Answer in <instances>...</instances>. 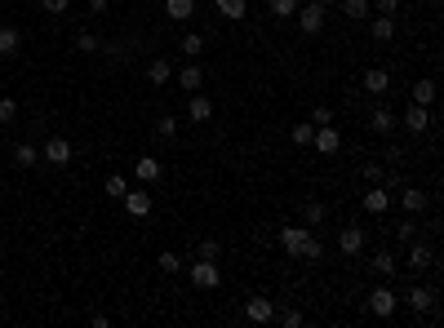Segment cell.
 <instances>
[{
	"instance_id": "6da1fadb",
	"label": "cell",
	"mask_w": 444,
	"mask_h": 328,
	"mask_svg": "<svg viewBox=\"0 0 444 328\" xmlns=\"http://www.w3.org/2000/svg\"><path fill=\"white\" fill-rule=\"evenodd\" d=\"M436 297H440V288H436V284H418V279L400 293V302H404L413 315H431V320H440V302H436Z\"/></svg>"
},
{
	"instance_id": "7a4b0ae2",
	"label": "cell",
	"mask_w": 444,
	"mask_h": 328,
	"mask_svg": "<svg viewBox=\"0 0 444 328\" xmlns=\"http://www.w3.org/2000/svg\"><path fill=\"white\" fill-rule=\"evenodd\" d=\"M187 275H191V284L200 288V293H213V288L222 284V271H218V262H205V258H196L187 266Z\"/></svg>"
},
{
	"instance_id": "3957f363",
	"label": "cell",
	"mask_w": 444,
	"mask_h": 328,
	"mask_svg": "<svg viewBox=\"0 0 444 328\" xmlns=\"http://www.w3.org/2000/svg\"><path fill=\"white\" fill-rule=\"evenodd\" d=\"M395 306H400V293H395V288L387 284V279H378V288L369 293V311H374L378 320H391V315H395Z\"/></svg>"
},
{
	"instance_id": "277c9868",
	"label": "cell",
	"mask_w": 444,
	"mask_h": 328,
	"mask_svg": "<svg viewBox=\"0 0 444 328\" xmlns=\"http://www.w3.org/2000/svg\"><path fill=\"white\" fill-rule=\"evenodd\" d=\"M298 27H303L307 36H316V31H325V18H329V9L320 5V0H307V5H298Z\"/></svg>"
},
{
	"instance_id": "5b68a950",
	"label": "cell",
	"mask_w": 444,
	"mask_h": 328,
	"mask_svg": "<svg viewBox=\"0 0 444 328\" xmlns=\"http://www.w3.org/2000/svg\"><path fill=\"white\" fill-rule=\"evenodd\" d=\"M307 244H311V226H280V249L289 253V258L303 262Z\"/></svg>"
},
{
	"instance_id": "8992f818",
	"label": "cell",
	"mask_w": 444,
	"mask_h": 328,
	"mask_svg": "<svg viewBox=\"0 0 444 328\" xmlns=\"http://www.w3.org/2000/svg\"><path fill=\"white\" fill-rule=\"evenodd\" d=\"M311 151L316 155H338L342 151V133L333 125H316V133H311Z\"/></svg>"
},
{
	"instance_id": "52a82bcc",
	"label": "cell",
	"mask_w": 444,
	"mask_h": 328,
	"mask_svg": "<svg viewBox=\"0 0 444 328\" xmlns=\"http://www.w3.org/2000/svg\"><path fill=\"white\" fill-rule=\"evenodd\" d=\"M404 266H409L413 275L431 271V266H436V249H431V244H422V240H409V258H404Z\"/></svg>"
},
{
	"instance_id": "ba28073f",
	"label": "cell",
	"mask_w": 444,
	"mask_h": 328,
	"mask_svg": "<svg viewBox=\"0 0 444 328\" xmlns=\"http://www.w3.org/2000/svg\"><path fill=\"white\" fill-rule=\"evenodd\" d=\"M40 160L54 164V169H67V164H71V142H67V138H49V142L40 147Z\"/></svg>"
},
{
	"instance_id": "9c48e42d",
	"label": "cell",
	"mask_w": 444,
	"mask_h": 328,
	"mask_svg": "<svg viewBox=\"0 0 444 328\" xmlns=\"http://www.w3.org/2000/svg\"><path fill=\"white\" fill-rule=\"evenodd\" d=\"M360 204H365V213H374V217H382V213L391 209V191L382 187V182H374V187L365 191V200H360Z\"/></svg>"
},
{
	"instance_id": "30bf717a",
	"label": "cell",
	"mask_w": 444,
	"mask_h": 328,
	"mask_svg": "<svg viewBox=\"0 0 444 328\" xmlns=\"http://www.w3.org/2000/svg\"><path fill=\"white\" fill-rule=\"evenodd\" d=\"M395 125H400V116H395L387 102H378L374 111H369V129H374V133H382V138H387V133H395Z\"/></svg>"
},
{
	"instance_id": "8fae6325",
	"label": "cell",
	"mask_w": 444,
	"mask_h": 328,
	"mask_svg": "<svg viewBox=\"0 0 444 328\" xmlns=\"http://www.w3.org/2000/svg\"><path fill=\"white\" fill-rule=\"evenodd\" d=\"M395 271H400V262H395L391 249H378L374 258H369V275H374V279H391Z\"/></svg>"
},
{
	"instance_id": "7c38bea8",
	"label": "cell",
	"mask_w": 444,
	"mask_h": 328,
	"mask_svg": "<svg viewBox=\"0 0 444 328\" xmlns=\"http://www.w3.org/2000/svg\"><path fill=\"white\" fill-rule=\"evenodd\" d=\"M365 93H374V98H387V89H391V71L387 67H369L365 71V84H360Z\"/></svg>"
},
{
	"instance_id": "4fadbf2b",
	"label": "cell",
	"mask_w": 444,
	"mask_h": 328,
	"mask_svg": "<svg viewBox=\"0 0 444 328\" xmlns=\"http://www.w3.org/2000/svg\"><path fill=\"white\" fill-rule=\"evenodd\" d=\"M400 125L409 129L413 138H418V133H427V129H431V107H418V102H409V111L400 116Z\"/></svg>"
},
{
	"instance_id": "5bb4252c",
	"label": "cell",
	"mask_w": 444,
	"mask_h": 328,
	"mask_svg": "<svg viewBox=\"0 0 444 328\" xmlns=\"http://www.w3.org/2000/svg\"><path fill=\"white\" fill-rule=\"evenodd\" d=\"M338 249H342V258H360L365 253V226H342Z\"/></svg>"
},
{
	"instance_id": "9a60e30c",
	"label": "cell",
	"mask_w": 444,
	"mask_h": 328,
	"mask_svg": "<svg viewBox=\"0 0 444 328\" xmlns=\"http://www.w3.org/2000/svg\"><path fill=\"white\" fill-rule=\"evenodd\" d=\"M120 204H125L129 217H147V213H151V191H134V187H129Z\"/></svg>"
},
{
	"instance_id": "2e32d148",
	"label": "cell",
	"mask_w": 444,
	"mask_h": 328,
	"mask_svg": "<svg viewBox=\"0 0 444 328\" xmlns=\"http://www.w3.org/2000/svg\"><path fill=\"white\" fill-rule=\"evenodd\" d=\"M160 173H164V169H160V160H155V155H138V160H134V178L142 182V187L160 182Z\"/></svg>"
},
{
	"instance_id": "e0dca14e",
	"label": "cell",
	"mask_w": 444,
	"mask_h": 328,
	"mask_svg": "<svg viewBox=\"0 0 444 328\" xmlns=\"http://www.w3.org/2000/svg\"><path fill=\"white\" fill-rule=\"evenodd\" d=\"M245 315H249L254 324H271V320H275V302H271V297H249V302H245Z\"/></svg>"
},
{
	"instance_id": "ac0fdd59",
	"label": "cell",
	"mask_w": 444,
	"mask_h": 328,
	"mask_svg": "<svg viewBox=\"0 0 444 328\" xmlns=\"http://www.w3.org/2000/svg\"><path fill=\"white\" fill-rule=\"evenodd\" d=\"M178 89L200 93V89H205V67H200V63H187L183 71H178Z\"/></svg>"
},
{
	"instance_id": "d6986e66",
	"label": "cell",
	"mask_w": 444,
	"mask_h": 328,
	"mask_svg": "<svg viewBox=\"0 0 444 328\" xmlns=\"http://www.w3.org/2000/svg\"><path fill=\"white\" fill-rule=\"evenodd\" d=\"M369 36H374L378 45H391V40H395V18H387V14H378L374 22H369Z\"/></svg>"
},
{
	"instance_id": "ffe728a7",
	"label": "cell",
	"mask_w": 444,
	"mask_h": 328,
	"mask_svg": "<svg viewBox=\"0 0 444 328\" xmlns=\"http://www.w3.org/2000/svg\"><path fill=\"white\" fill-rule=\"evenodd\" d=\"M187 116L196 120V125H205V120H213V102L205 98V93H191V102H187Z\"/></svg>"
},
{
	"instance_id": "44dd1931",
	"label": "cell",
	"mask_w": 444,
	"mask_h": 328,
	"mask_svg": "<svg viewBox=\"0 0 444 328\" xmlns=\"http://www.w3.org/2000/svg\"><path fill=\"white\" fill-rule=\"evenodd\" d=\"M427 204H431V196H427V191H418V187H404V196H400V209H404V213H422Z\"/></svg>"
},
{
	"instance_id": "7402d4cb",
	"label": "cell",
	"mask_w": 444,
	"mask_h": 328,
	"mask_svg": "<svg viewBox=\"0 0 444 328\" xmlns=\"http://www.w3.org/2000/svg\"><path fill=\"white\" fill-rule=\"evenodd\" d=\"M22 49V31L18 27H0V58H14Z\"/></svg>"
},
{
	"instance_id": "603a6c76",
	"label": "cell",
	"mask_w": 444,
	"mask_h": 328,
	"mask_svg": "<svg viewBox=\"0 0 444 328\" xmlns=\"http://www.w3.org/2000/svg\"><path fill=\"white\" fill-rule=\"evenodd\" d=\"M147 80H151V84H169V80H174L169 58H151V63H147Z\"/></svg>"
},
{
	"instance_id": "cb8c5ba5",
	"label": "cell",
	"mask_w": 444,
	"mask_h": 328,
	"mask_svg": "<svg viewBox=\"0 0 444 328\" xmlns=\"http://www.w3.org/2000/svg\"><path fill=\"white\" fill-rule=\"evenodd\" d=\"M164 14H169V22H187L196 14V0H164Z\"/></svg>"
},
{
	"instance_id": "d4e9b609",
	"label": "cell",
	"mask_w": 444,
	"mask_h": 328,
	"mask_svg": "<svg viewBox=\"0 0 444 328\" xmlns=\"http://www.w3.org/2000/svg\"><path fill=\"white\" fill-rule=\"evenodd\" d=\"M14 164H18V169H36V164H40V147L18 142V147H14Z\"/></svg>"
},
{
	"instance_id": "484cf974",
	"label": "cell",
	"mask_w": 444,
	"mask_h": 328,
	"mask_svg": "<svg viewBox=\"0 0 444 328\" xmlns=\"http://www.w3.org/2000/svg\"><path fill=\"white\" fill-rule=\"evenodd\" d=\"M178 49H183V54L191 58V63H196V58L205 54V36H200V31H187L183 40H178Z\"/></svg>"
},
{
	"instance_id": "4316f807",
	"label": "cell",
	"mask_w": 444,
	"mask_h": 328,
	"mask_svg": "<svg viewBox=\"0 0 444 328\" xmlns=\"http://www.w3.org/2000/svg\"><path fill=\"white\" fill-rule=\"evenodd\" d=\"M213 5H218V14L231 18V22H240V18L249 14V0H213Z\"/></svg>"
},
{
	"instance_id": "83f0119b",
	"label": "cell",
	"mask_w": 444,
	"mask_h": 328,
	"mask_svg": "<svg viewBox=\"0 0 444 328\" xmlns=\"http://www.w3.org/2000/svg\"><path fill=\"white\" fill-rule=\"evenodd\" d=\"M125 191H129V178L125 173H112L102 182V196H112V200H125Z\"/></svg>"
},
{
	"instance_id": "f1b7e54d",
	"label": "cell",
	"mask_w": 444,
	"mask_h": 328,
	"mask_svg": "<svg viewBox=\"0 0 444 328\" xmlns=\"http://www.w3.org/2000/svg\"><path fill=\"white\" fill-rule=\"evenodd\" d=\"M338 5H342V14L351 18V22H365L369 18V0H338Z\"/></svg>"
},
{
	"instance_id": "f546056e",
	"label": "cell",
	"mask_w": 444,
	"mask_h": 328,
	"mask_svg": "<svg viewBox=\"0 0 444 328\" xmlns=\"http://www.w3.org/2000/svg\"><path fill=\"white\" fill-rule=\"evenodd\" d=\"M413 102H418V107H431V102H436V80H418V84H413Z\"/></svg>"
},
{
	"instance_id": "4dcf8cb0",
	"label": "cell",
	"mask_w": 444,
	"mask_h": 328,
	"mask_svg": "<svg viewBox=\"0 0 444 328\" xmlns=\"http://www.w3.org/2000/svg\"><path fill=\"white\" fill-rule=\"evenodd\" d=\"M395 240H400V244H409V240H418V213H409L400 226H395Z\"/></svg>"
},
{
	"instance_id": "1f68e13d",
	"label": "cell",
	"mask_w": 444,
	"mask_h": 328,
	"mask_svg": "<svg viewBox=\"0 0 444 328\" xmlns=\"http://www.w3.org/2000/svg\"><path fill=\"white\" fill-rule=\"evenodd\" d=\"M311 133H316V125H311V120H298V125L289 129V138L298 142V147H311Z\"/></svg>"
},
{
	"instance_id": "d6a6232c",
	"label": "cell",
	"mask_w": 444,
	"mask_h": 328,
	"mask_svg": "<svg viewBox=\"0 0 444 328\" xmlns=\"http://www.w3.org/2000/svg\"><path fill=\"white\" fill-rule=\"evenodd\" d=\"M298 5H303V0H267V9H271L275 18H293Z\"/></svg>"
},
{
	"instance_id": "836d02e7",
	"label": "cell",
	"mask_w": 444,
	"mask_h": 328,
	"mask_svg": "<svg viewBox=\"0 0 444 328\" xmlns=\"http://www.w3.org/2000/svg\"><path fill=\"white\" fill-rule=\"evenodd\" d=\"M98 49H102V40L93 31H80L76 36V54H98Z\"/></svg>"
},
{
	"instance_id": "e575fe53",
	"label": "cell",
	"mask_w": 444,
	"mask_h": 328,
	"mask_svg": "<svg viewBox=\"0 0 444 328\" xmlns=\"http://www.w3.org/2000/svg\"><path fill=\"white\" fill-rule=\"evenodd\" d=\"M155 262H160V271H164V275H178V271H183V266H187V262L178 258V253H169V249H164V253H160V258H155Z\"/></svg>"
},
{
	"instance_id": "d590c367",
	"label": "cell",
	"mask_w": 444,
	"mask_h": 328,
	"mask_svg": "<svg viewBox=\"0 0 444 328\" xmlns=\"http://www.w3.org/2000/svg\"><path fill=\"white\" fill-rule=\"evenodd\" d=\"M303 217H307V226H320V222H325V217H329V209H325V204H320V200H311L307 209H303Z\"/></svg>"
},
{
	"instance_id": "8d00e7d4",
	"label": "cell",
	"mask_w": 444,
	"mask_h": 328,
	"mask_svg": "<svg viewBox=\"0 0 444 328\" xmlns=\"http://www.w3.org/2000/svg\"><path fill=\"white\" fill-rule=\"evenodd\" d=\"M196 258H205V262H218V258H222V244H218V240H200Z\"/></svg>"
},
{
	"instance_id": "74e56055",
	"label": "cell",
	"mask_w": 444,
	"mask_h": 328,
	"mask_svg": "<svg viewBox=\"0 0 444 328\" xmlns=\"http://www.w3.org/2000/svg\"><path fill=\"white\" fill-rule=\"evenodd\" d=\"M18 120V102L14 98H0V125H14Z\"/></svg>"
},
{
	"instance_id": "f35d334b",
	"label": "cell",
	"mask_w": 444,
	"mask_h": 328,
	"mask_svg": "<svg viewBox=\"0 0 444 328\" xmlns=\"http://www.w3.org/2000/svg\"><path fill=\"white\" fill-rule=\"evenodd\" d=\"M40 9H45V14H54V18H63L67 9H71V0H40Z\"/></svg>"
},
{
	"instance_id": "ab89813d",
	"label": "cell",
	"mask_w": 444,
	"mask_h": 328,
	"mask_svg": "<svg viewBox=\"0 0 444 328\" xmlns=\"http://www.w3.org/2000/svg\"><path fill=\"white\" fill-rule=\"evenodd\" d=\"M320 258H325V244H320V240L311 235V244H307V253H303V262H311V266H316Z\"/></svg>"
},
{
	"instance_id": "60d3db41",
	"label": "cell",
	"mask_w": 444,
	"mask_h": 328,
	"mask_svg": "<svg viewBox=\"0 0 444 328\" xmlns=\"http://www.w3.org/2000/svg\"><path fill=\"white\" fill-rule=\"evenodd\" d=\"M155 133H160V138H174V133H178V120H174V116H160V120H155Z\"/></svg>"
},
{
	"instance_id": "b9f144b4",
	"label": "cell",
	"mask_w": 444,
	"mask_h": 328,
	"mask_svg": "<svg viewBox=\"0 0 444 328\" xmlns=\"http://www.w3.org/2000/svg\"><path fill=\"white\" fill-rule=\"evenodd\" d=\"M280 324L284 328H303L307 320H303V311H280Z\"/></svg>"
},
{
	"instance_id": "7bdbcfd3",
	"label": "cell",
	"mask_w": 444,
	"mask_h": 328,
	"mask_svg": "<svg viewBox=\"0 0 444 328\" xmlns=\"http://www.w3.org/2000/svg\"><path fill=\"white\" fill-rule=\"evenodd\" d=\"M311 125H333V111L329 107H316V111H311Z\"/></svg>"
},
{
	"instance_id": "ee69618b",
	"label": "cell",
	"mask_w": 444,
	"mask_h": 328,
	"mask_svg": "<svg viewBox=\"0 0 444 328\" xmlns=\"http://www.w3.org/2000/svg\"><path fill=\"white\" fill-rule=\"evenodd\" d=\"M365 182H369V187H374V182H382V164L369 160V164H365Z\"/></svg>"
},
{
	"instance_id": "f6af8a7d",
	"label": "cell",
	"mask_w": 444,
	"mask_h": 328,
	"mask_svg": "<svg viewBox=\"0 0 444 328\" xmlns=\"http://www.w3.org/2000/svg\"><path fill=\"white\" fill-rule=\"evenodd\" d=\"M395 9H400V0H378V14H387V18H395Z\"/></svg>"
},
{
	"instance_id": "bcb514c9",
	"label": "cell",
	"mask_w": 444,
	"mask_h": 328,
	"mask_svg": "<svg viewBox=\"0 0 444 328\" xmlns=\"http://www.w3.org/2000/svg\"><path fill=\"white\" fill-rule=\"evenodd\" d=\"M89 14H107V0H89Z\"/></svg>"
},
{
	"instance_id": "7dc6e473",
	"label": "cell",
	"mask_w": 444,
	"mask_h": 328,
	"mask_svg": "<svg viewBox=\"0 0 444 328\" xmlns=\"http://www.w3.org/2000/svg\"><path fill=\"white\" fill-rule=\"evenodd\" d=\"M320 5H325V9H333V5H338V0H320Z\"/></svg>"
},
{
	"instance_id": "c3c4849f",
	"label": "cell",
	"mask_w": 444,
	"mask_h": 328,
	"mask_svg": "<svg viewBox=\"0 0 444 328\" xmlns=\"http://www.w3.org/2000/svg\"><path fill=\"white\" fill-rule=\"evenodd\" d=\"M427 5H440V0H427Z\"/></svg>"
}]
</instances>
